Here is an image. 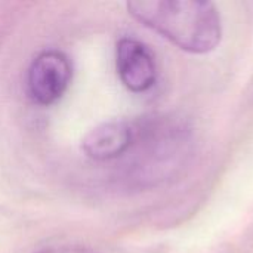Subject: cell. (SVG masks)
Returning a JSON list of instances; mask_svg holds the SVG:
<instances>
[{
    "mask_svg": "<svg viewBox=\"0 0 253 253\" xmlns=\"http://www.w3.org/2000/svg\"><path fill=\"white\" fill-rule=\"evenodd\" d=\"M136 136L135 120H111L92 129L83 139V151L96 162L116 160L126 156Z\"/></svg>",
    "mask_w": 253,
    "mask_h": 253,
    "instance_id": "5",
    "label": "cell"
},
{
    "mask_svg": "<svg viewBox=\"0 0 253 253\" xmlns=\"http://www.w3.org/2000/svg\"><path fill=\"white\" fill-rule=\"evenodd\" d=\"M39 253H98L87 248L82 246H65V248H55V249H46Z\"/></svg>",
    "mask_w": 253,
    "mask_h": 253,
    "instance_id": "6",
    "label": "cell"
},
{
    "mask_svg": "<svg viewBox=\"0 0 253 253\" xmlns=\"http://www.w3.org/2000/svg\"><path fill=\"white\" fill-rule=\"evenodd\" d=\"M71 76V62L65 53L44 50L33 59L28 68V93L39 105H52L67 92Z\"/></svg>",
    "mask_w": 253,
    "mask_h": 253,
    "instance_id": "3",
    "label": "cell"
},
{
    "mask_svg": "<svg viewBox=\"0 0 253 253\" xmlns=\"http://www.w3.org/2000/svg\"><path fill=\"white\" fill-rule=\"evenodd\" d=\"M116 68L122 83L133 93H145L157 83V64L147 44L123 37L116 47Z\"/></svg>",
    "mask_w": 253,
    "mask_h": 253,
    "instance_id": "4",
    "label": "cell"
},
{
    "mask_svg": "<svg viewBox=\"0 0 253 253\" xmlns=\"http://www.w3.org/2000/svg\"><path fill=\"white\" fill-rule=\"evenodd\" d=\"M135 122V142L126 154L133 157L135 179L157 184L179 173L193 153L190 122L178 114H150Z\"/></svg>",
    "mask_w": 253,
    "mask_h": 253,
    "instance_id": "2",
    "label": "cell"
},
{
    "mask_svg": "<svg viewBox=\"0 0 253 253\" xmlns=\"http://www.w3.org/2000/svg\"><path fill=\"white\" fill-rule=\"evenodd\" d=\"M129 13L193 55L215 50L222 39V19L215 3L202 0H133Z\"/></svg>",
    "mask_w": 253,
    "mask_h": 253,
    "instance_id": "1",
    "label": "cell"
}]
</instances>
